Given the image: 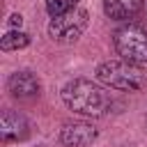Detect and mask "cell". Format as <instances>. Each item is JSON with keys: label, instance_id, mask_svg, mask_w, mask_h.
Segmentation results:
<instances>
[{"label": "cell", "instance_id": "obj_1", "mask_svg": "<svg viewBox=\"0 0 147 147\" xmlns=\"http://www.w3.org/2000/svg\"><path fill=\"white\" fill-rule=\"evenodd\" d=\"M62 101L74 113L87 115V117H101V115H106V110L113 103L110 96L99 85H94L92 80H85V78L69 80L62 87Z\"/></svg>", "mask_w": 147, "mask_h": 147}, {"label": "cell", "instance_id": "obj_2", "mask_svg": "<svg viewBox=\"0 0 147 147\" xmlns=\"http://www.w3.org/2000/svg\"><path fill=\"white\" fill-rule=\"evenodd\" d=\"M96 78L122 92H138L147 85V74L140 64H133L129 60H106L96 67Z\"/></svg>", "mask_w": 147, "mask_h": 147}, {"label": "cell", "instance_id": "obj_3", "mask_svg": "<svg viewBox=\"0 0 147 147\" xmlns=\"http://www.w3.org/2000/svg\"><path fill=\"white\" fill-rule=\"evenodd\" d=\"M115 48L122 60L142 64L147 62V32L140 25H124L115 32Z\"/></svg>", "mask_w": 147, "mask_h": 147}, {"label": "cell", "instance_id": "obj_4", "mask_svg": "<svg viewBox=\"0 0 147 147\" xmlns=\"http://www.w3.org/2000/svg\"><path fill=\"white\" fill-rule=\"evenodd\" d=\"M87 11L85 9H71L62 16H53L51 23H48V34L53 41H60V44H74L78 41V37L85 32L87 28Z\"/></svg>", "mask_w": 147, "mask_h": 147}, {"label": "cell", "instance_id": "obj_5", "mask_svg": "<svg viewBox=\"0 0 147 147\" xmlns=\"http://www.w3.org/2000/svg\"><path fill=\"white\" fill-rule=\"evenodd\" d=\"M96 136V129L87 122H67L60 131V142L64 147H90Z\"/></svg>", "mask_w": 147, "mask_h": 147}, {"label": "cell", "instance_id": "obj_6", "mask_svg": "<svg viewBox=\"0 0 147 147\" xmlns=\"http://www.w3.org/2000/svg\"><path fill=\"white\" fill-rule=\"evenodd\" d=\"M28 133H30V126H28V119L21 113L2 110V117H0V138H2V142L25 140Z\"/></svg>", "mask_w": 147, "mask_h": 147}, {"label": "cell", "instance_id": "obj_7", "mask_svg": "<svg viewBox=\"0 0 147 147\" xmlns=\"http://www.w3.org/2000/svg\"><path fill=\"white\" fill-rule=\"evenodd\" d=\"M7 87H9L11 96H16V99H32V96L39 94L41 83L32 71H16V74L9 76Z\"/></svg>", "mask_w": 147, "mask_h": 147}, {"label": "cell", "instance_id": "obj_8", "mask_svg": "<svg viewBox=\"0 0 147 147\" xmlns=\"http://www.w3.org/2000/svg\"><path fill=\"white\" fill-rule=\"evenodd\" d=\"M145 0H103V11L113 21H129L142 9Z\"/></svg>", "mask_w": 147, "mask_h": 147}, {"label": "cell", "instance_id": "obj_9", "mask_svg": "<svg viewBox=\"0 0 147 147\" xmlns=\"http://www.w3.org/2000/svg\"><path fill=\"white\" fill-rule=\"evenodd\" d=\"M28 44H30V37L25 32H21V30H11L0 39V48L2 51H18V48H25Z\"/></svg>", "mask_w": 147, "mask_h": 147}, {"label": "cell", "instance_id": "obj_10", "mask_svg": "<svg viewBox=\"0 0 147 147\" xmlns=\"http://www.w3.org/2000/svg\"><path fill=\"white\" fill-rule=\"evenodd\" d=\"M78 0H46V9L51 16H62L71 9H76Z\"/></svg>", "mask_w": 147, "mask_h": 147}, {"label": "cell", "instance_id": "obj_11", "mask_svg": "<svg viewBox=\"0 0 147 147\" xmlns=\"http://www.w3.org/2000/svg\"><path fill=\"white\" fill-rule=\"evenodd\" d=\"M9 23H11L14 28H21V23H23V16H21V14H11V18H9Z\"/></svg>", "mask_w": 147, "mask_h": 147}]
</instances>
